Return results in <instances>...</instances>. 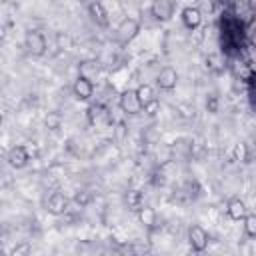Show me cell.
Here are the masks:
<instances>
[{
    "mask_svg": "<svg viewBox=\"0 0 256 256\" xmlns=\"http://www.w3.org/2000/svg\"><path fill=\"white\" fill-rule=\"evenodd\" d=\"M242 222H244V234L248 238H256V214H246Z\"/></svg>",
    "mask_w": 256,
    "mask_h": 256,
    "instance_id": "obj_23",
    "label": "cell"
},
{
    "mask_svg": "<svg viewBox=\"0 0 256 256\" xmlns=\"http://www.w3.org/2000/svg\"><path fill=\"white\" fill-rule=\"evenodd\" d=\"M32 252V246L30 242H22V244H16L12 248V256H28Z\"/></svg>",
    "mask_w": 256,
    "mask_h": 256,
    "instance_id": "obj_26",
    "label": "cell"
},
{
    "mask_svg": "<svg viewBox=\"0 0 256 256\" xmlns=\"http://www.w3.org/2000/svg\"><path fill=\"white\" fill-rule=\"evenodd\" d=\"M6 162H8L12 168H16V170L24 168V166L30 162V150H28V146H24V144H14V146H10L8 152H6Z\"/></svg>",
    "mask_w": 256,
    "mask_h": 256,
    "instance_id": "obj_7",
    "label": "cell"
},
{
    "mask_svg": "<svg viewBox=\"0 0 256 256\" xmlns=\"http://www.w3.org/2000/svg\"><path fill=\"white\" fill-rule=\"evenodd\" d=\"M156 86L160 88V90H166V92H170V90H174L176 88V84H178V72H176V68H172V66H162L158 72H156Z\"/></svg>",
    "mask_w": 256,
    "mask_h": 256,
    "instance_id": "obj_9",
    "label": "cell"
},
{
    "mask_svg": "<svg viewBox=\"0 0 256 256\" xmlns=\"http://www.w3.org/2000/svg\"><path fill=\"white\" fill-rule=\"evenodd\" d=\"M238 56L252 68V72H256V46L252 44V42H244L242 46H240V50H238Z\"/></svg>",
    "mask_w": 256,
    "mask_h": 256,
    "instance_id": "obj_17",
    "label": "cell"
},
{
    "mask_svg": "<svg viewBox=\"0 0 256 256\" xmlns=\"http://www.w3.org/2000/svg\"><path fill=\"white\" fill-rule=\"evenodd\" d=\"M88 122L96 128H102V126H112L114 124V118H112V110L102 104V102H96V104H90L88 106Z\"/></svg>",
    "mask_w": 256,
    "mask_h": 256,
    "instance_id": "obj_3",
    "label": "cell"
},
{
    "mask_svg": "<svg viewBox=\"0 0 256 256\" xmlns=\"http://www.w3.org/2000/svg\"><path fill=\"white\" fill-rule=\"evenodd\" d=\"M56 44H58L60 50H70L74 46V40H72V36L68 32H58L56 34Z\"/></svg>",
    "mask_w": 256,
    "mask_h": 256,
    "instance_id": "obj_24",
    "label": "cell"
},
{
    "mask_svg": "<svg viewBox=\"0 0 256 256\" xmlns=\"http://www.w3.org/2000/svg\"><path fill=\"white\" fill-rule=\"evenodd\" d=\"M180 18H182V24H184L188 30H198V28L202 26L204 14H202V10L196 8V6H186V8H182Z\"/></svg>",
    "mask_w": 256,
    "mask_h": 256,
    "instance_id": "obj_11",
    "label": "cell"
},
{
    "mask_svg": "<svg viewBox=\"0 0 256 256\" xmlns=\"http://www.w3.org/2000/svg\"><path fill=\"white\" fill-rule=\"evenodd\" d=\"M144 112H146L148 116H156V114L160 112V102H158V100H154L152 104H148V106H144Z\"/></svg>",
    "mask_w": 256,
    "mask_h": 256,
    "instance_id": "obj_28",
    "label": "cell"
},
{
    "mask_svg": "<svg viewBox=\"0 0 256 256\" xmlns=\"http://www.w3.org/2000/svg\"><path fill=\"white\" fill-rule=\"evenodd\" d=\"M208 242H210V234L202 224L194 222L188 226V244L194 252H204L208 248Z\"/></svg>",
    "mask_w": 256,
    "mask_h": 256,
    "instance_id": "obj_4",
    "label": "cell"
},
{
    "mask_svg": "<svg viewBox=\"0 0 256 256\" xmlns=\"http://www.w3.org/2000/svg\"><path fill=\"white\" fill-rule=\"evenodd\" d=\"M250 158V150L244 142H236L234 148H232V160L234 162H246Z\"/></svg>",
    "mask_w": 256,
    "mask_h": 256,
    "instance_id": "obj_20",
    "label": "cell"
},
{
    "mask_svg": "<svg viewBox=\"0 0 256 256\" xmlns=\"http://www.w3.org/2000/svg\"><path fill=\"white\" fill-rule=\"evenodd\" d=\"M90 200H92V192H88V190H78V194L74 196V202H76L80 208L88 206V204H90Z\"/></svg>",
    "mask_w": 256,
    "mask_h": 256,
    "instance_id": "obj_25",
    "label": "cell"
},
{
    "mask_svg": "<svg viewBox=\"0 0 256 256\" xmlns=\"http://www.w3.org/2000/svg\"><path fill=\"white\" fill-rule=\"evenodd\" d=\"M174 10H176L174 0H152L150 4V12L158 22H168L174 16Z\"/></svg>",
    "mask_w": 256,
    "mask_h": 256,
    "instance_id": "obj_10",
    "label": "cell"
},
{
    "mask_svg": "<svg viewBox=\"0 0 256 256\" xmlns=\"http://www.w3.org/2000/svg\"><path fill=\"white\" fill-rule=\"evenodd\" d=\"M206 110H208L210 114H216V112H218V96L210 94V96L206 98Z\"/></svg>",
    "mask_w": 256,
    "mask_h": 256,
    "instance_id": "obj_27",
    "label": "cell"
},
{
    "mask_svg": "<svg viewBox=\"0 0 256 256\" xmlns=\"http://www.w3.org/2000/svg\"><path fill=\"white\" fill-rule=\"evenodd\" d=\"M88 14H90V18H92V22H94L96 26L106 28V26L110 24L108 10L104 8V4H102L100 0H92V2H88Z\"/></svg>",
    "mask_w": 256,
    "mask_h": 256,
    "instance_id": "obj_12",
    "label": "cell"
},
{
    "mask_svg": "<svg viewBox=\"0 0 256 256\" xmlns=\"http://www.w3.org/2000/svg\"><path fill=\"white\" fill-rule=\"evenodd\" d=\"M76 68H78V76H84V78H88V80H92V82H96V80L100 78V72H102V64H100V60H96V58L82 60Z\"/></svg>",
    "mask_w": 256,
    "mask_h": 256,
    "instance_id": "obj_13",
    "label": "cell"
},
{
    "mask_svg": "<svg viewBox=\"0 0 256 256\" xmlns=\"http://www.w3.org/2000/svg\"><path fill=\"white\" fill-rule=\"evenodd\" d=\"M226 214H228V218L230 220H234V222H240V220H244V216L248 214V208H246V202L242 200V198H230L228 202H226Z\"/></svg>",
    "mask_w": 256,
    "mask_h": 256,
    "instance_id": "obj_14",
    "label": "cell"
},
{
    "mask_svg": "<svg viewBox=\"0 0 256 256\" xmlns=\"http://www.w3.org/2000/svg\"><path fill=\"white\" fill-rule=\"evenodd\" d=\"M24 48L28 54L32 56H42L46 52V38L40 30H28L26 36H24Z\"/></svg>",
    "mask_w": 256,
    "mask_h": 256,
    "instance_id": "obj_5",
    "label": "cell"
},
{
    "mask_svg": "<svg viewBox=\"0 0 256 256\" xmlns=\"http://www.w3.org/2000/svg\"><path fill=\"white\" fill-rule=\"evenodd\" d=\"M140 28H142L140 20H136V18H132V16H126V18H122V20L118 22V26L114 28V38H116L118 44H130V42L138 36Z\"/></svg>",
    "mask_w": 256,
    "mask_h": 256,
    "instance_id": "obj_1",
    "label": "cell"
},
{
    "mask_svg": "<svg viewBox=\"0 0 256 256\" xmlns=\"http://www.w3.org/2000/svg\"><path fill=\"white\" fill-rule=\"evenodd\" d=\"M118 108L122 110L124 116H138L144 112V106L136 94V88H126L118 94Z\"/></svg>",
    "mask_w": 256,
    "mask_h": 256,
    "instance_id": "obj_2",
    "label": "cell"
},
{
    "mask_svg": "<svg viewBox=\"0 0 256 256\" xmlns=\"http://www.w3.org/2000/svg\"><path fill=\"white\" fill-rule=\"evenodd\" d=\"M136 94H138V98H140L142 106H148V104H152L154 100H158L156 90H154L150 84H146V82H142V84H138V86H136Z\"/></svg>",
    "mask_w": 256,
    "mask_h": 256,
    "instance_id": "obj_18",
    "label": "cell"
},
{
    "mask_svg": "<svg viewBox=\"0 0 256 256\" xmlns=\"http://www.w3.org/2000/svg\"><path fill=\"white\" fill-rule=\"evenodd\" d=\"M94 92H96V84L92 80H88L84 76H76L74 78V82H72V96L76 100L88 102V100H92Z\"/></svg>",
    "mask_w": 256,
    "mask_h": 256,
    "instance_id": "obj_6",
    "label": "cell"
},
{
    "mask_svg": "<svg viewBox=\"0 0 256 256\" xmlns=\"http://www.w3.org/2000/svg\"><path fill=\"white\" fill-rule=\"evenodd\" d=\"M44 126L48 128V130H58L60 126H62V114L60 112H48L46 116H44Z\"/></svg>",
    "mask_w": 256,
    "mask_h": 256,
    "instance_id": "obj_21",
    "label": "cell"
},
{
    "mask_svg": "<svg viewBox=\"0 0 256 256\" xmlns=\"http://www.w3.org/2000/svg\"><path fill=\"white\" fill-rule=\"evenodd\" d=\"M126 138H128V126H126L122 120H116V122L112 124V140H114L116 144H122Z\"/></svg>",
    "mask_w": 256,
    "mask_h": 256,
    "instance_id": "obj_19",
    "label": "cell"
},
{
    "mask_svg": "<svg viewBox=\"0 0 256 256\" xmlns=\"http://www.w3.org/2000/svg\"><path fill=\"white\" fill-rule=\"evenodd\" d=\"M44 206H46V210H48L50 214H54V216H62V214L68 212V198H66L64 192H60V190H52V192L48 194Z\"/></svg>",
    "mask_w": 256,
    "mask_h": 256,
    "instance_id": "obj_8",
    "label": "cell"
},
{
    "mask_svg": "<svg viewBox=\"0 0 256 256\" xmlns=\"http://www.w3.org/2000/svg\"><path fill=\"white\" fill-rule=\"evenodd\" d=\"M138 220L142 226H146L150 230L158 228V212L152 206H140L138 208Z\"/></svg>",
    "mask_w": 256,
    "mask_h": 256,
    "instance_id": "obj_16",
    "label": "cell"
},
{
    "mask_svg": "<svg viewBox=\"0 0 256 256\" xmlns=\"http://www.w3.org/2000/svg\"><path fill=\"white\" fill-rule=\"evenodd\" d=\"M156 148H154V160H156V164L158 166H164V164H168V162H172L174 160V150H172V144H166V142H158V144H154Z\"/></svg>",
    "mask_w": 256,
    "mask_h": 256,
    "instance_id": "obj_15",
    "label": "cell"
},
{
    "mask_svg": "<svg viewBox=\"0 0 256 256\" xmlns=\"http://www.w3.org/2000/svg\"><path fill=\"white\" fill-rule=\"evenodd\" d=\"M124 200H126L128 208L138 210V208L142 206V192H138V190H128L126 196H124Z\"/></svg>",
    "mask_w": 256,
    "mask_h": 256,
    "instance_id": "obj_22",
    "label": "cell"
}]
</instances>
